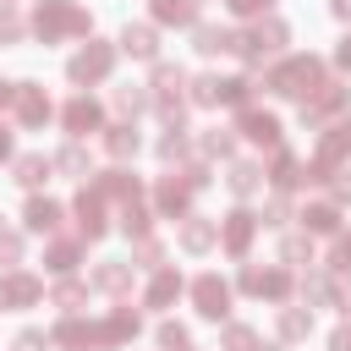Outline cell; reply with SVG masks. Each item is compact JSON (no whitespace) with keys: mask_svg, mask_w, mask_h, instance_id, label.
Masks as SVG:
<instances>
[{"mask_svg":"<svg viewBox=\"0 0 351 351\" xmlns=\"http://www.w3.org/2000/svg\"><path fill=\"white\" fill-rule=\"evenodd\" d=\"M49 170H55V165H49L44 154H22V159H11V181H16V186H38V181H49Z\"/></svg>","mask_w":351,"mask_h":351,"instance_id":"obj_22","label":"cell"},{"mask_svg":"<svg viewBox=\"0 0 351 351\" xmlns=\"http://www.w3.org/2000/svg\"><path fill=\"white\" fill-rule=\"evenodd\" d=\"M225 186H230L236 197H252V192L263 186V165H252V159H236V165H230V176H225Z\"/></svg>","mask_w":351,"mask_h":351,"instance_id":"obj_23","label":"cell"},{"mask_svg":"<svg viewBox=\"0 0 351 351\" xmlns=\"http://www.w3.org/2000/svg\"><path fill=\"white\" fill-rule=\"evenodd\" d=\"M340 154H351V115H346V121L318 143V165H324V170H335V159H340Z\"/></svg>","mask_w":351,"mask_h":351,"instance_id":"obj_26","label":"cell"},{"mask_svg":"<svg viewBox=\"0 0 351 351\" xmlns=\"http://www.w3.org/2000/svg\"><path fill=\"white\" fill-rule=\"evenodd\" d=\"M214 241H219V225L203 219V214H186V225H181V247H186V252H208Z\"/></svg>","mask_w":351,"mask_h":351,"instance_id":"obj_19","label":"cell"},{"mask_svg":"<svg viewBox=\"0 0 351 351\" xmlns=\"http://www.w3.org/2000/svg\"><path fill=\"white\" fill-rule=\"evenodd\" d=\"M121 49L137 55V60H154V55H159V33H154L148 22H126V27H121Z\"/></svg>","mask_w":351,"mask_h":351,"instance_id":"obj_17","label":"cell"},{"mask_svg":"<svg viewBox=\"0 0 351 351\" xmlns=\"http://www.w3.org/2000/svg\"><path fill=\"white\" fill-rule=\"evenodd\" d=\"M49 165H55L60 176H88V154H82V143H77V137H71V143H66V148H60Z\"/></svg>","mask_w":351,"mask_h":351,"instance_id":"obj_33","label":"cell"},{"mask_svg":"<svg viewBox=\"0 0 351 351\" xmlns=\"http://www.w3.org/2000/svg\"><path fill=\"white\" fill-rule=\"evenodd\" d=\"M186 351H192V346H186Z\"/></svg>","mask_w":351,"mask_h":351,"instance_id":"obj_60","label":"cell"},{"mask_svg":"<svg viewBox=\"0 0 351 351\" xmlns=\"http://www.w3.org/2000/svg\"><path fill=\"white\" fill-rule=\"evenodd\" d=\"M236 16H263V11H274V0H225Z\"/></svg>","mask_w":351,"mask_h":351,"instance_id":"obj_51","label":"cell"},{"mask_svg":"<svg viewBox=\"0 0 351 351\" xmlns=\"http://www.w3.org/2000/svg\"><path fill=\"white\" fill-rule=\"evenodd\" d=\"M269 181H274L280 192L302 186V165H296V154H291V148H280V154H274V165H269Z\"/></svg>","mask_w":351,"mask_h":351,"instance_id":"obj_28","label":"cell"},{"mask_svg":"<svg viewBox=\"0 0 351 351\" xmlns=\"http://www.w3.org/2000/svg\"><path fill=\"white\" fill-rule=\"evenodd\" d=\"M181 88H186V71L159 60V66H154V110L165 115V126H170V121L181 126Z\"/></svg>","mask_w":351,"mask_h":351,"instance_id":"obj_4","label":"cell"},{"mask_svg":"<svg viewBox=\"0 0 351 351\" xmlns=\"http://www.w3.org/2000/svg\"><path fill=\"white\" fill-rule=\"evenodd\" d=\"M137 143H143V137L132 132V121H121V126H110V132H104V148H110V159H132V154H137Z\"/></svg>","mask_w":351,"mask_h":351,"instance_id":"obj_30","label":"cell"},{"mask_svg":"<svg viewBox=\"0 0 351 351\" xmlns=\"http://www.w3.org/2000/svg\"><path fill=\"white\" fill-rule=\"evenodd\" d=\"M329 186H335V203H351V170H335Z\"/></svg>","mask_w":351,"mask_h":351,"instance_id":"obj_52","label":"cell"},{"mask_svg":"<svg viewBox=\"0 0 351 351\" xmlns=\"http://www.w3.org/2000/svg\"><path fill=\"white\" fill-rule=\"evenodd\" d=\"M11 351H49V335H38V329H22V335L11 340Z\"/></svg>","mask_w":351,"mask_h":351,"instance_id":"obj_50","label":"cell"},{"mask_svg":"<svg viewBox=\"0 0 351 351\" xmlns=\"http://www.w3.org/2000/svg\"><path fill=\"white\" fill-rule=\"evenodd\" d=\"M302 296H307V302H335V285H329L324 274H307V280H302Z\"/></svg>","mask_w":351,"mask_h":351,"instance_id":"obj_43","label":"cell"},{"mask_svg":"<svg viewBox=\"0 0 351 351\" xmlns=\"http://www.w3.org/2000/svg\"><path fill=\"white\" fill-rule=\"evenodd\" d=\"M93 285H99V291H110V296H121V291L132 285V263H121V258H104V263L93 269Z\"/></svg>","mask_w":351,"mask_h":351,"instance_id":"obj_24","label":"cell"},{"mask_svg":"<svg viewBox=\"0 0 351 351\" xmlns=\"http://www.w3.org/2000/svg\"><path fill=\"white\" fill-rule=\"evenodd\" d=\"M252 351H280V346H252Z\"/></svg>","mask_w":351,"mask_h":351,"instance_id":"obj_58","label":"cell"},{"mask_svg":"<svg viewBox=\"0 0 351 351\" xmlns=\"http://www.w3.org/2000/svg\"><path fill=\"white\" fill-rule=\"evenodd\" d=\"M11 104H16V121H22V126H44V121H49V93H44L38 82H16V88H11Z\"/></svg>","mask_w":351,"mask_h":351,"instance_id":"obj_8","label":"cell"},{"mask_svg":"<svg viewBox=\"0 0 351 351\" xmlns=\"http://www.w3.org/2000/svg\"><path fill=\"white\" fill-rule=\"evenodd\" d=\"M280 258H285V263H313V241H307V236H285V241H280Z\"/></svg>","mask_w":351,"mask_h":351,"instance_id":"obj_39","label":"cell"},{"mask_svg":"<svg viewBox=\"0 0 351 351\" xmlns=\"http://www.w3.org/2000/svg\"><path fill=\"white\" fill-rule=\"evenodd\" d=\"M181 296V274L176 269H154V285H148V307H170Z\"/></svg>","mask_w":351,"mask_h":351,"instance_id":"obj_29","label":"cell"},{"mask_svg":"<svg viewBox=\"0 0 351 351\" xmlns=\"http://www.w3.org/2000/svg\"><path fill=\"white\" fill-rule=\"evenodd\" d=\"M148 225H154V214H148L143 203H126V208H121V230H126V236H137V241H143V236H148Z\"/></svg>","mask_w":351,"mask_h":351,"instance_id":"obj_36","label":"cell"},{"mask_svg":"<svg viewBox=\"0 0 351 351\" xmlns=\"http://www.w3.org/2000/svg\"><path fill=\"white\" fill-rule=\"evenodd\" d=\"M197 148H203V159H230V154H236V132H219V126H214V132L197 137Z\"/></svg>","mask_w":351,"mask_h":351,"instance_id":"obj_32","label":"cell"},{"mask_svg":"<svg viewBox=\"0 0 351 351\" xmlns=\"http://www.w3.org/2000/svg\"><path fill=\"white\" fill-rule=\"evenodd\" d=\"M252 346H258V335H252L247 324H230V329H225V351H252Z\"/></svg>","mask_w":351,"mask_h":351,"instance_id":"obj_45","label":"cell"},{"mask_svg":"<svg viewBox=\"0 0 351 351\" xmlns=\"http://www.w3.org/2000/svg\"><path fill=\"white\" fill-rule=\"evenodd\" d=\"M154 22H165V27H197V0H154Z\"/></svg>","mask_w":351,"mask_h":351,"instance_id":"obj_21","label":"cell"},{"mask_svg":"<svg viewBox=\"0 0 351 351\" xmlns=\"http://www.w3.org/2000/svg\"><path fill=\"white\" fill-rule=\"evenodd\" d=\"M38 296H44V285H38L33 274H22V269L0 274V307H33Z\"/></svg>","mask_w":351,"mask_h":351,"instance_id":"obj_11","label":"cell"},{"mask_svg":"<svg viewBox=\"0 0 351 351\" xmlns=\"http://www.w3.org/2000/svg\"><path fill=\"white\" fill-rule=\"evenodd\" d=\"M77 230H82V241H99L110 225H104V197L99 192H77Z\"/></svg>","mask_w":351,"mask_h":351,"instance_id":"obj_14","label":"cell"},{"mask_svg":"<svg viewBox=\"0 0 351 351\" xmlns=\"http://www.w3.org/2000/svg\"><path fill=\"white\" fill-rule=\"evenodd\" d=\"M247 99H252V82H247V77H219V104L247 110Z\"/></svg>","mask_w":351,"mask_h":351,"instance_id":"obj_35","label":"cell"},{"mask_svg":"<svg viewBox=\"0 0 351 351\" xmlns=\"http://www.w3.org/2000/svg\"><path fill=\"white\" fill-rule=\"evenodd\" d=\"M22 219H27L33 236H49V230L60 225V203H55V197H27V214H22Z\"/></svg>","mask_w":351,"mask_h":351,"instance_id":"obj_20","label":"cell"},{"mask_svg":"<svg viewBox=\"0 0 351 351\" xmlns=\"http://www.w3.org/2000/svg\"><path fill=\"white\" fill-rule=\"evenodd\" d=\"M132 258H137V269H165V247H159V241H148V236L137 241V252H132Z\"/></svg>","mask_w":351,"mask_h":351,"instance_id":"obj_41","label":"cell"},{"mask_svg":"<svg viewBox=\"0 0 351 351\" xmlns=\"http://www.w3.org/2000/svg\"><path fill=\"white\" fill-rule=\"evenodd\" d=\"M192 302H197V313H203V318H214V324H219V318L230 313V285H225L219 274H197V280H192Z\"/></svg>","mask_w":351,"mask_h":351,"instance_id":"obj_7","label":"cell"},{"mask_svg":"<svg viewBox=\"0 0 351 351\" xmlns=\"http://www.w3.org/2000/svg\"><path fill=\"white\" fill-rule=\"evenodd\" d=\"M77 252H82V247L60 236V241H49V252H44V263H49L55 274H71V269H77Z\"/></svg>","mask_w":351,"mask_h":351,"instance_id":"obj_34","label":"cell"},{"mask_svg":"<svg viewBox=\"0 0 351 351\" xmlns=\"http://www.w3.org/2000/svg\"><path fill=\"white\" fill-rule=\"evenodd\" d=\"M93 192H99V197H121V203H137V192H143V186H137V176H132V170H104V176L93 181Z\"/></svg>","mask_w":351,"mask_h":351,"instance_id":"obj_18","label":"cell"},{"mask_svg":"<svg viewBox=\"0 0 351 351\" xmlns=\"http://www.w3.org/2000/svg\"><path fill=\"white\" fill-rule=\"evenodd\" d=\"M329 351H351V329H335L329 335Z\"/></svg>","mask_w":351,"mask_h":351,"instance_id":"obj_53","label":"cell"},{"mask_svg":"<svg viewBox=\"0 0 351 351\" xmlns=\"http://www.w3.org/2000/svg\"><path fill=\"white\" fill-rule=\"evenodd\" d=\"M88 302V291H82V280H60L55 285V307H66V313H77Z\"/></svg>","mask_w":351,"mask_h":351,"instance_id":"obj_37","label":"cell"},{"mask_svg":"<svg viewBox=\"0 0 351 351\" xmlns=\"http://www.w3.org/2000/svg\"><path fill=\"white\" fill-rule=\"evenodd\" d=\"M181 154H186V132L170 121V126H165V137H159V159H181Z\"/></svg>","mask_w":351,"mask_h":351,"instance_id":"obj_38","label":"cell"},{"mask_svg":"<svg viewBox=\"0 0 351 351\" xmlns=\"http://www.w3.org/2000/svg\"><path fill=\"white\" fill-rule=\"evenodd\" d=\"M60 121H66V132L71 137H88V132H99V121H104V110L88 99V93H77L66 110H60Z\"/></svg>","mask_w":351,"mask_h":351,"instance_id":"obj_12","label":"cell"},{"mask_svg":"<svg viewBox=\"0 0 351 351\" xmlns=\"http://www.w3.org/2000/svg\"><path fill=\"white\" fill-rule=\"evenodd\" d=\"M154 203H159V214L186 219V208H192V186H186V176H165V181L154 186Z\"/></svg>","mask_w":351,"mask_h":351,"instance_id":"obj_10","label":"cell"},{"mask_svg":"<svg viewBox=\"0 0 351 351\" xmlns=\"http://www.w3.org/2000/svg\"><path fill=\"white\" fill-rule=\"evenodd\" d=\"M285 219H291V203H285V197H274V203H269V208L258 214V225H274V230H280Z\"/></svg>","mask_w":351,"mask_h":351,"instance_id":"obj_48","label":"cell"},{"mask_svg":"<svg viewBox=\"0 0 351 351\" xmlns=\"http://www.w3.org/2000/svg\"><path fill=\"white\" fill-rule=\"evenodd\" d=\"M137 329H143V318H137L132 307H115V313H110V318L99 324V346H126V340H132Z\"/></svg>","mask_w":351,"mask_h":351,"instance_id":"obj_16","label":"cell"},{"mask_svg":"<svg viewBox=\"0 0 351 351\" xmlns=\"http://www.w3.org/2000/svg\"><path fill=\"white\" fill-rule=\"evenodd\" d=\"M143 104H148V93H143V88H132V82H126V88H115V110H121V115H137Z\"/></svg>","mask_w":351,"mask_h":351,"instance_id":"obj_40","label":"cell"},{"mask_svg":"<svg viewBox=\"0 0 351 351\" xmlns=\"http://www.w3.org/2000/svg\"><path fill=\"white\" fill-rule=\"evenodd\" d=\"M49 346H71V351H88L99 346V324H82V318H60L49 329Z\"/></svg>","mask_w":351,"mask_h":351,"instance_id":"obj_15","label":"cell"},{"mask_svg":"<svg viewBox=\"0 0 351 351\" xmlns=\"http://www.w3.org/2000/svg\"><path fill=\"white\" fill-rule=\"evenodd\" d=\"M313 335V313L307 307H280V340H307Z\"/></svg>","mask_w":351,"mask_h":351,"instance_id":"obj_31","label":"cell"},{"mask_svg":"<svg viewBox=\"0 0 351 351\" xmlns=\"http://www.w3.org/2000/svg\"><path fill=\"white\" fill-rule=\"evenodd\" d=\"M329 11H335L340 22H351V0H329Z\"/></svg>","mask_w":351,"mask_h":351,"instance_id":"obj_55","label":"cell"},{"mask_svg":"<svg viewBox=\"0 0 351 351\" xmlns=\"http://www.w3.org/2000/svg\"><path fill=\"white\" fill-rule=\"evenodd\" d=\"M329 269H335V274H351V230H346V236H335V252H329Z\"/></svg>","mask_w":351,"mask_h":351,"instance_id":"obj_46","label":"cell"},{"mask_svg":"<svg viewBox=\"0 0 351 351\" xmlns=\"http://www.w3.org/2000/svg\"><path fill=\"white\" fill-rule=\"evenodd\" d=\"M335 66H346V71H351V33L340 38V49H335Z\"/></svg>","mask_w":351,"mask_h":351,"instance_id":"obj_54","label":"cell"},{"mask_svg":"<svg viewBox=\"0 0 351 351\" xmlns=\"http://www.w3.org/2000/svg\"><path fill=\"white\" fill-rule=\"evenodd\" d=\"M0 159H11V126H0Z\"/></svg>","mask_w":351,"mask_h":351,"instance_id":"obj_56","label":"cell"},{"mask_svg":"<svg viewBox=\"0 0 351 351\" xmlns=\"http://www.w3.org/2000/svg\"><path fill=\"white\" fill-rule=\"evenodd\" d=\"M285 38H291V27L269 16V22H258V27H247V33H236V38H230V49H236L241 60H252V66H258L263 55H280V49H285Z\"/></svg>","mask_w":351,"mask_h":351,"instance_id":"obj_3","label":"cell"},{"mask_svg":"<svg viewBox=\"0 0 351 351\" xmlns=\"http://www.w3.org/2000/svg\"><path fill=\"white\" fill-rule=\"evenodd\" d=\"M0 263H22V236L16 230H0Z\"/></svg>","mask_w":351,"mask_h":351,"instance_id":"obj_49","label":"cell"},{"mask_svg":"<svg viewBox=\"0 0 351 351\" xmlns=\"http://www.w3.org/2000/svg\"><path fill=\"white\" fill-rule=\"evenodd\" d=\"M318 82H324V60H313V55H291V60L263 71V88L280 93V99H307Z\"/></svg>","mask_w":351,"mask_h":351,"instance_id":"obj_1","label":"cell"},{"mask_svg":"<svg viewBox=\"0 0 351 351\" xmlns=\"http://www.w3.org/2000/svg\"><path fill=\"white\" fill-rule=\"evenodd\" d=\"M192 104H219V77H197L192 82Z\"/></svg>","mask_w":351,"mask_h":351,"instance_id":"obj_47","label":"cell"},{"mask_svg":"<svg viewBox=\"0 0 351 351\" xmlns=\"http://www.w3.org/2000/svg\"><path fill=\"white\" fill-rule=\"evenodd\" d=\"M33 33H38L44 44H60L66 33H88V11H82L77 0H44V5L33 11Z\"/></svg>","mask_w":351,"mask_h":351,"instance_id":"obj_2","label":"cell"},{"mask_svg":"<svg viewBox=\"0 0 351 351\" xmlns=\"http://www.w3.org/2000/svg\"><path fill=\"white\" fill-rule=\"evenodd\" d=\"M22 33H27V22H22L11 5H0V44H16Z\"/></svg>","mask_w":351,"mask_h":351,"instance_id":"obj_42","label":"cell"},{"mask_svg":"<svg viewBox=\"0 0 351 351\" xmlns=\"http://www.w3.org/2000/svg\"><path fill=\"white\" fill-rule=\"evenodd\" d=\"M11 88H16V82H5V77H0V104H11Z\"/></svg>","mask_w":351,"mask_h":351,"instance_id":"obj_57","label":"cell"},{"mask_svg":"<svg viewBox=\"0 0 351 351\" xmlns=\"http://www.w3.org/2000/svg\"><path fill=\"white\" fill-rule=\"evenodd\" d=\"M241 291L247 296H269V302H285L291 296V269H241Z\"/></svg>","mask_w":351,"mask_h":351,"instance_id":"obj_6","label":"cell"},{"mask_svg":"<svg viewBox=\"0 0 351 351\" xmlns=\"http://www.w3.org/2000/svg\"><path fill=\"white\" fill-rule=\"evenodd\" d=\"M0 5H16V0H0Z\"/></svg>","mask_w":351,"mask_h":351,"instance_id":"obj_59","label":"cell"},{"mask_svg":"<svg viewBox=\"0 0 351 351\" xmlns=\"http://www.w3.org/2000/svg\"><path fill=\"white\" fill-rule=\"evenodd\" d=\"M252 230H258V214H252V208H236V214H225V225H219V241H225V252H230V258H247V247H252Z\"/></svg>","mask_w":351,"mask_h":351,"instance_id":"obj_9","label":"cell"},{"mask_svg":"<svg viewBox=\"0 0 351 351\" xmlns=\"http://www.w3.org/2000/svg\"><path fill=\"white\" fill-rule=\"evenodd\" d=\"M110 66H115V49H110V44H88V49H77V55L66 60V77H71L77 88H88V82H104Z\"/></svg>","mask_w":351,"mask_h":351,"instance_id":"obj_5","label":"cell"},{"mask_svg":"<svg viewBox=\"0 0 351 351\" xmlns=\"http://www.w3.org/2000/svg\"><path fill=\"white\" fill-rule=\"evenodd\" d=\"M236 132L241 137H252V143H263V148H280V121L269 115V110H241V121H236Z\"/></svg>","mask_w":351,"mask_h":351,"instance_id":"obj_13","label":"cell"},{"mask_svg":"<svg viewBox=\"0 0 351 351\" xmlns=\"http://www.w3.org/2000/svg\"><path fill=\"white\" fill-rule=\"evenodd\" d=\"M159 346H165V351H186V346H192V335H186L181 324H159Z\"/></svg>","mask_w":351,"mask_h":351,"instance_id":"obj_44","label":"cell"},{"mask_svg":"<svg viewBox=\"0 0 351 351\" xmlns=\"http://www.w3.org/2000/svg\"><path fill=\"white\" fill-rule=\"evenodd\" d=\"M302 225H307V236H329V230H340V208L335 203H307Z\"/></svg>","mask_w":351,"mask_h":351,"instance_id":"obj_25","label":"cell"},{"mask_svg":"<svg viewBox=\"0 0 351 351\" xmlns=\"http://www.w3.org/2000/svg\"><path fill=\"white\" fill-rule=\"evenodd\" d=\"M230 38H236V33L208 27V22H197V27H192V49H197V55H225V49H230Z\"/></svg>","mask_w":351,"mask_h":351,"instance_id":"obj_27","label":"cell"}]
</instances>
